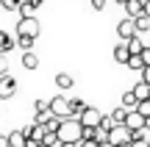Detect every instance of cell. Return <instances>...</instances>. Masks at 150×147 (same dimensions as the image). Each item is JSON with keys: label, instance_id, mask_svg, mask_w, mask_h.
Masks as SVG:
<instances>
[{"label": "cell", "instance_id": "6da1fadb", "mask_svg": "<svg viewBox=\"0 0 150 147\" xmlns=\"http://www.w3.org/2000/svg\"><path fill=\"white\" fill-rule=\"evenodd\" d=\"M56 136H59V142H81V136H83V125H81L78 117H64L59 125V131H56Z\"/></svg>", "mask_w": 150, "mask_h": 147}, {"label": "cell", "instance_id": "7a4b0ae2", "mask_svg": "<svg viewBox=\"0 0 150 147\" xmlns=\"http://www.w3.org/2000/svg\"><path fill=\"white\" fill-rule=\"evenodd\" d=\"M39 31H42V25H39L36 17H20V22H17V33H25V36H39Z\"/></svg>", "mask_w": 150, "mask_h": 147}, {"label": "cell", "instance_id": "3957f363", "mask_svg": "<svg viewBox=\"0 0 150 147\" xmlns=\"http://www.w3.org/2000/svg\"><path fill=\"white\" fill-rule=\"evenodd\" d=\"M50 111H53L56 117H72V111H70V100L64 97V94H56V97H50Z\"/></svg>", "mask_w": 150, "mask_h": 147}, {"label": "cell", "instance_id": "277c9868", "mask_svg": "<svg viewBox=\"0 0 150 147\" xmlns=\"http://www.w3.org/2000/svg\"><path fill=\"white\" fill-rule=\"evenodd\" d=\"M145 122H147V117L142 114L139 108H131L128 114H125V128H128V131H145Z\"/></svg>", "mask_w": 150, "mask_h": 147}, {"label": "cell", "instance_id": "5b68a950", "mask_svg": "<svg viewBox=\"0 0 150 147\" xmlns=\"http://www.w3.org/2000/svg\"><path fill=\"white\" fill-rule=\"evenodd\" d=\"M14 92H17V81L8 75V72H3V75H0V100L14 97Z\"/></svg>", "mask_w": 150, "mask_h": 147}, {"label": "cell", "instance_id": "8992f818", "mask_svg": "<svg viewBox=\"0 0 150 147\" xmlns=\"http://www.w3.org/2000/svg\"><path fill=\"white\" fill-rule=\"evenodd\" d=\"M78 120H81V125L97 128V125H100V120H103V114H100L97 108H92V106H86V108H83V114H81Z\"/></svg>", "mask_w": 150, "mask_h": 147}, {"label": "cell", "instance_id": "52a82bcc", "mask_svg": "<svg viewBox=\"0 0 150 147\" xmlns=\"http://www.w3.org/2000/svg\"><path fill=\"white\" fill-rule=\"evenodd\" d=\"M134 33H136V20H134V17H125V20L117 25V36L125 42V39H131Z\"/></svg>", "mask_w": 150, "mask_h": 147}, {"label": "cell", "instance_id": "ba28073f", "mask_svg": "<svg viewBox=\"0 0 150 147\" xmlns=\"http://www.w3.org/2000/svg\"><path fill=\"white\" fill-rule=\"evenodd\" d=\"M108 142L111 144H120V142H131V131L125 125H114L111 131H108Z\"/></svg>", "mask_w": 150, "mask_h": 147}, {"label": "cell", "instance_id": "9c48e42d", "mask_svg": "<svg viewBox=\"0 0 150 147\" xmlns=\"http://www.w3.org/2000/svg\"><path fill=\"white\" fill-rule=\"evenodd\" d=\"M125 11H128V17H142L145 14V0H128V3H125Z\"/></svg>", "mask_w": 150, "mask_h": 147}, {"label": "cell", "instance_id": "30bf717a", "mask_svg": "<svg viewBox=\"0 0 150 147\" xmlns=\"http://www.w3.org/2000/svg\"><path fill=\"white\" fill-rule=\"evenodd\" d=\"M14 47H17V36L0 31V53H8V50H14Z\"/></svg>", "mask_w": 150, "mask_h": 147}, {"label": "cell", "instance_id": "8fae6325", "mask_svg": "<svg viewBox=\"0 0 150 147\" xmlns=\"http://www.w3.org/2000/svg\"><path fill=\"white\" fill-rule=\"evenodd\" d=\"M128 56H131V50H128V44H125V42H120L117 47H114V61H117V64H125Z\"/></svg>", "mask_w": 150, "mask_h": 147}, {"label": "cell", "instance_id": "7c38bea8", "mask_svg": "<svg viewBox=\"0 0 150 147\" xmlns=\"http://www.w3.org/2000/svg\"><path fill=\"white\" fill-rule=\"evenodd\" d=\"M25 142H28L25 131H11V133H8V144H11V147H25Z\"/></svg>", "mask_w": 150, "mask_h": 147}, {"label": "cell", "instance_id": "4fadbf2b", "mask_svg": "<svg viewBox=\"0 0 150 147\" xmlns=\"http://www.w3.org/2000/svg\"><path fill=\"white\" fill-rule=\"evenodd\" d=\"M22 67L25 70H36L39 67V58L33 56V50H22Z\"/></svg>", "mask_w": 150, "mask_h": 147}, {"label": "cell", "instance_id": "5bb4252c", "mask_svg": "<svg viewBox=\"0 0 150 147\" xmlns=\"http://www.w3.org/2000/svg\"><path fill=\"white\" fill-rule=\"evenodd\" d=\"M72 83H75V78L70 72H59V75H56V86L59 89H72Z\"/></svg>", "mask_w": 150, "mask_h": 147}, {"label": "cell", "instance_id": "9a60e30c", "mask_svg": "<svg viewBox=\"0 0 150 147\" xmlns=\"http://www.w3.org/2000/svg\"><path fill=\"white\" fill-rule=\"evenodd\" d=\"M134 94H136L139 100H147V97H150V83H147V81H136Z\"/></svg>", "mask_w": 150, "mask_h": 147}, {"label": "cell", "instance_id": "2e32d148", "mask_svg": "<svg viewBox=\"0 0 150 147\" xmlns=\"http://www.w3.org/2000/svg\"><path fill=\"white\" fill-rule=\"evenodd\" d=\"M120 103H122V108H136V106H139V97H136V94H134V89H131V92H125L122 94V100H120Z\"/></svg>", "mask_w": 150, "mask_h": 147}, {"label": "cell", "instance_id": "e0dca14e", "mask_svg": "<svg viewBox=\"0 0 150 147\" xmlns=\"http://www.w3.org/2000/svg\"><path fill=\"white\" fill-rule=\"evenodd\" d=\"M86 106H89L86 100H81V97H72V100H70V111H72V117H81Z\"/></svg>", "mask_w": 150, "mask_h": 147}, {"label": "cell", "instance_id": "ac0fdd59", "mask_svg": "<svg viewBox=\"0 0 150 147\" xmlns=\"http://www.w3.org/2000/svg\"><path fill=\"white\" fill-rule=\"evenodd\" d=\"M125 44H128L131 56H134V53H142V47H145V44H142V39H139V33H134L131 39H125Z\"/></svg>", "mask_w": 150, "mask_h": 147}, {"label": "cell", "instance_id": "d6986e66", "mask_svg": "<svg viewBox=\"0 0 150 147\" xmlns=\"http://www.w3.org/2000/svg\"><path fill=\"white\" fill-rule=\"evenodd\" d=\"M33 36H25V33H17V47L20 50H33Z\"/></svg>", "mask_w": 150, "mask_h": 147}, {"label": "cell", "instance_id": "ffe728a7", "mask_svg": "<svg viewBox=\"0 0 150 147\" xmlns=\"http://www.w3.org/2000/svg\"><path fill=\"white\" fill-rule=\"evenodd\" d=\"M125 67H131L134 72H142V67H145V61H142V56H139V53H134V56H128V61H125Z\"/></svg>", "mask_w": 150, "mask_h": 147}, {"label": "cell", "instance_id": "44dd1931", "mask_svg": "<svg viewBox=\"0 0 150 147\" xmlns=\"http://www.w3.org/2000/svg\"><path fill=\"white\" fill-rule=\"evenodd\" d=\"M17 11H20V17H33L36 6H33L31 0H22V3H20V8H17Z\"/></svg>", "mask_w": 150, "mask_h": 147}, {"label": "cell", "instance_id": "7402d4cb", "mask_svg": "<svg viewBox=\"0 0 150 147\" xmlns=\"http://www.w3.org/2000/svg\"><path fill=\"white\" fill-rule=\"evenodd\" d=\"M145 31H150V17L142 14V17H136V33H145Z\"/></svg>", "mask_w": 150, "mask_h": 147}, {"label": "cell", "instance_id": "603a6c76", "mask_svg": "<svg viewBox=\"0 0 150 147\" xmlns=\"http://www.w3.org/2000/svg\"><path fill=\"white\" fill-rule=\"evenodd\" d=\"M125 114H128V108H122V106H120V108L111 111V120L117 122V125H125Z\"/></svg>", "mask_w": 150, "mask_h": 147}, {"label": "cell", "instance_id": "cb8c5ba5", "mask_svg": "<svg viewBox=\"0 0 150 147\" xmlns=\"http://www.w3.org/2000/svg\"><path fill=\"white\" fill-rule=\"evenodd\" d=\"M20 3H22V0H0V6H3L6 11H17V8H20Z\"/></svg>", "mask_w": 150, "mask_h": 147}, {"label": "cell", "instance_id": "d4e9b609", "mask_svg": "<svg viewBox=\"0 0 150 147\" xmlns=\"http://www.w3.org/2000/svg\"><path fill=\"white\" fill-rule=\"evenodd\" d=\"M131 147H150V139L147 136H134L131 139Z\"/></svg>", "mask_w": 150, "mask_h": 147}, {"label": "cell", "instance_id": "484cf974", "mask_svg": "<svg viewBox=\"0 0 150 147\" xmlns=\"http://www.w3.org/2000/svg\"><path fill=\"white\" fill-rule=\"evenodd\" d=\"M114 125H117V122H114V120H111V114H108V117H106V114H103V120H100V128H103V131H111V128H114Z\"/></svg>", "mask_w": 150, "mask_h": 147}, {"label": "cell", "instance_id": "4316f807", "mask_svg": "<svg viewBox=\"0 0 150 147\" xmlns=\"http://www.w3.org/2000/svg\"><path fill=\"white\" fill-rule=\"evenodd\" d=\"M136 108H139L145 117H150V97H147V100H139V106H136Z\"/></svg>", "mask_w": 150, "mask_h": 147}, {"label": "cell", "instance_id": "83f0119b", "mask_svg": "<svg viewBox=\"0 0 150 147\" xmlns=\"http://www.w3.org/2000/svg\"><path fill=\"white\" fill-rule=\"evenodd\" d=\"M89 3H92V8H95V11H103L108 0H89Z\"/></svg>", "mask_w": 150, "mask_h": 147}, {"label": "cell", "instance_id": "f1b7e54d", "mask_svg": "<svg viewBox=\"0 0 150 147\" xmlns=\"http://www.w3.org/2000/svg\"><path fill=\"white\" fill-rule=\"evenodd\" d=\"M3 72H8V58H6V53H0V75Z\"/></svg>", "mask_w": 150, "mask_h": 147}, {"label": "cell", "instance_id": "f546056e", "mask_svg": "<svg viewBox=\"0 0 150 147\" xmlns=\"http://www.w3.org/2000/svg\"><path fill=\"white\" fill-rule=\"evenodd\" d=\"M50 108V100H36V111H47Z\"/></svg>", "mask_w": 150, "mask_h": 147}, {"label": "cell", "instance_id": "4dcf8cb0", "mask_svg": "<svg viewBox=\"0 0 150 147\" xmlns=\"http://www.w3.org/2000/svg\"><path fill=\"white\" fill-rule=\"evenodd\" d=\"M139 75H142L139 81H147V83H150V64H147V67H142V72H139Z\"/></svg>", "mask_w": 150, "mask_h": 147}, {"label": "cell", "instance_id": "1f68e13d", "mask_svg": "<svg viewBox=\"0 0 150 147\" xmlns=\"http://www.w3.org/2000/svg\"><path fill=\"white\" fill-rule=\"evenodd\" d=\"M139 56H142V61H145V67H147V64H150V47H142Z\"/></svg>", "mask_w": 150, "mask_h": 147}, {"label": "cell", "instance_id": "d6a6232c", "mask_svg": "<svg viewBox=\"0 0 150 147\" xmlns=\"http://www.w3.org/2000/svg\"><path fill=\"white\" fill-rule=\"evenodd\" d=\"M59 147H81V142H59Z\"/></svg>", "mask_w": 150, "mask_h": 147}, {"label": "cell", "instance_id": "836d02e7", "mask_svg": "<svg viewBox=\"0 0 150 147\" xmlns=\"http://www.w3.org/2000/svg\"><path fill=\"white\" fill-rule=\"evenodd\" d=\"M97 147H117V144H111L108 139H103V142H97Z\"/></svg>", "mask_w": 150, "mask_h": 147}, {"label": "cell", "instance_id": "e575fe53", "mask_svg": "<svg viewBox=\"0 0 150 147\" xmlns=\"http://www.w3.org/2000/svg\"><path fill=\"white\" fill-rule=\"evenodd\" d=\"M0 147H11L8 144V136H0Z\"/></svg>", "mask_w": 150, "mask_h": 147}, {"label": "cell", "instance_id": "d590c367", "mask_svg": "<svg viewBox=\"0 0 150 147\" xmlns=\"http://www.w3.org/2000/svg\"><path fill=\"white\" fill-rule=\"evenodd\" d=\"M81 147H97V142H81Z\"/></svg>", "mask_w": 150, "mask_h": 147}, {"label": "cell", "instance_id": "8d00e7d4", "mask_svg": "<svg viewBox=\"0 0 150 147\" xmlns=\"http://www.w3.org/2000/svg\"><path fill=\"white\" fill-rule=\"evenodd\" d=\"M145 14L150 17V0H145Z\"/></svg>", "mask_w": 150, "mask_h": 147}, {"label": "cell", "instance_id": "74e56055", "mask_svg": "<svg viewBox=\"0 0 150 147\" xmlns=\"http://www.w3.org/2000/svg\"><path fill=\"white\" fill-rule=\"evenodd\" d=\"M117 147H131V142H120V144H117Z\"/></svg>", "mask_w": 150, "mask_h": 147}, {"label": "cell", "instance_id": "f35d334b", "mask_svg": "<svg viewBox=\"0 0 150 147\" xmlns=\"http://www.w3.org/2000/svg\"><path fill=\"white\" fill-rule=\"evenodd\" d=\"M31 3H33V6H42V3H45V0H31Z\"/></svg>", "mask_w": 150, "mask_h": 147}, {"label": "cell", "instance_id": "ab89813d", "mask_svg": "<svg viewBox=\"0 0 150 147\" xmlns=\"http://www.w3.org/2000/svg\"><path fill=\"white\" fill-rule=\"evenodd\" d=\"M117 3H120V6H125V3H128V0H117Z\"/></svg>", "mask_w": 150, "mask_h": 147}, {"label": "cell", "instance_id": "60d3db41", "mask_svg": "<svg viewBox=\"0 0 150 147\" xmlns=\"http://www.w3.org/2000/svg\"><path fill=\"white\" fill-rule=\"evenodd\" d=\"M25 147H28V144H25Z\"/></svg>", "mask_w": 150, "mask_h": 147}]
</instances>
